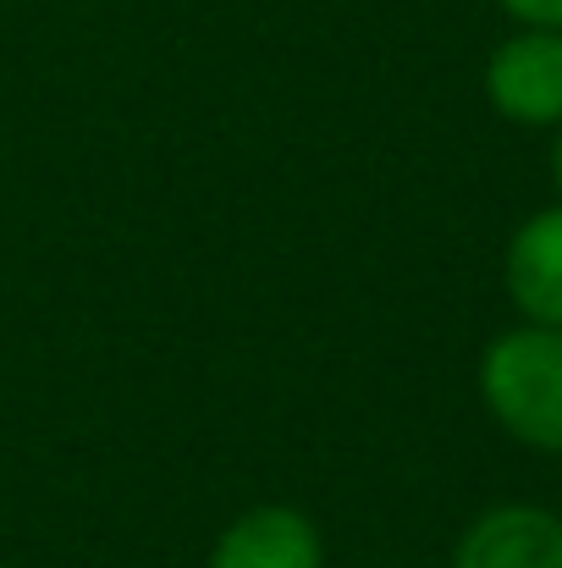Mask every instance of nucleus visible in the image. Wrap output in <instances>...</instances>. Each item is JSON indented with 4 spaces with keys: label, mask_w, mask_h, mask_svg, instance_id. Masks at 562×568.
Here are the masks:
<instances>
[{
    "label": "nucleus",
    "mask_w": 562,
    "mask_h": 568,
    "mask_svg": "<svg viewBox=\"0 0 562 568\" xmlns=\"http://www.w3.org/2000/svg\"><path fill=\"white\" fill-rule=\"evenodd\" d=\"M480 397L513 442L562 453V326L502 332L480 359Z\"/></svg>",
    "instance_id": "1"
},
{
    "label": "nucleus",
    "mask_w": 562,
    "mask_h": 568,
    "mask_svg": "<svg viewBox=\"0 0 562 568\" xmlns=\"http://www.w3.org/2000/svg\"><path fill=\"white\" fill-rule=\"evenodd\" d=\"M486 100L519 128H562V28H519L486 61Z\"/></svg>",
    "instance_id": "2"
},
{
    "label": "nucleus",
    "mask_w": 562,
    "mask_h": 568,
    "mask_svg": "<svg viewBox=\"0 0 562 568\" xmlns=\"http://www.w3.org/2000/svg\"><path fill=\"white\" fill-rule=\"evenodd\" d=\"M519 28H562V0H497Z\"/></svg>",
    "instance_id": "6"
},
{
    "label": "nucleus",
    "mask_w": 562,
    "mask_h": 568,
    "mask_svg": "<svg viewBox=\"0 0 562 568\" xmlns=\"http://www.w3.org/2000/svg\"><path fill=\"white\" fill-rule=\"evenodd\" d=\"M502 287L530 326H562V204L535 210L513 232L502 254Z\"/></svg>",
    "instance_id": "4"
},
{
    "label": "nucleus",
    "mask_w": 562,
    "mask_h": 568,
    "mask_svg": "<svg viewBox=\"0 0 562 568\" xmlns=\"http://www.w3.org/2000/svg\"><path fill=\"white\" fill-rule=\"evenodd\" d=\"M452 568H562V519L535 503L486 508L463 530Z\"/></svg>",
    "instance_id": "3"
},
{
    "label": "nucleus",
    "mask_w": 562,
    "mask_h": 568,
    "mask_svg": "<svg viewBox=\"0 0 562 568\" xmlns=\"http://www.w3.org/2000/svg\"><path fill=\"white\" fill-rule=\"evenodd\" d=\"M320 530L282 503L248 508L243 519L226 525V536L215 541L210 568H320Z\"/></svg>",
    "instance_id": "5"
},
{
    "label": "nucleus",
    "mask_w": 562,
    "mask_h": 568,
    "mask_svg": "<svg viewBox=\"0 0 562 568\" xmlns=\"http://www.w3.org/2000/svg\"><path fill=\"white\" fill-rule=\"evenodd\" d=\"M552 189H558V204H562V128H558V144H552Z\"/></svg>",
    "instance_id": "7"
}]
</instances>
